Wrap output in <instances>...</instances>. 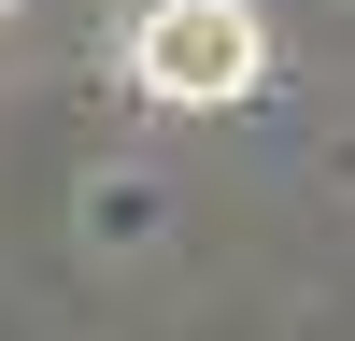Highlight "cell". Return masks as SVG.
Listing matches in <instances>:
<instances>
[{
  "instance_id": "6da1fadb",
  "label": "cell",
  "mask_w": 355,
  "mask_h": 341,
  "mask_svg": "<svg viewBox=\"0 0 355 341\" xmlns=\"http://www.w3.org/2000/svg\"><path fill=\"white\" fill-rule=\"evenodd\" d=\"M256 71H270L256 0H142V28H128L142 100H256Z\"/></svg>"
}]
</instances>
